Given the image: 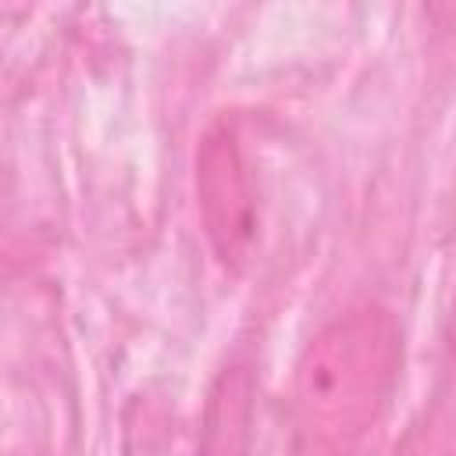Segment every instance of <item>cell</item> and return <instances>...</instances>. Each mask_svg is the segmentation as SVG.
<instances>
[{
	"label": "cell",
	"instance_id": "cell-1",
	"mask_svg": "<svg viewBox=\"0 0 456 456\" xmlns=\"http://www.w3.org/2000/svg\"><path fill=\"white\" fill-rule=\"evenodd\" d=\"M403 360L388 310L363 303L331 317L299 353L289 388L296 456H349L378 424Z\"/></svg>",
	"mask_w": 456,
	"mask_h": 456
},
{
	"label": "cell",
	"instance_id": "cell-2",
	"mask_svg": "<svg viewBox=\"0 0 456 456\" xmlns=\"http://www.w3.org/2000/svg\"><path fill=\"white\" fill-rule=\"evenodd\" d=\"M196 200L214 256L239 271L256 246V200L232 121H214L196 150Z\"/></svg>",
	"mask_w": 456,
	"mask_h": 456
},
{
	"label": "cell",
	"instance_id": "cell-3",
	"mask_svg": "<svg viewBox=\"0 0 456 456\" xmlns=\"http://www.w3.org/2000/svg\"><path fill=\"white\" fill-rule=\"evenodd\" d=\"M196 456H253V378L242 363L214 378Z\"/></svg>",
	"mask_w": 456,
	"mask_h": 456
}]
</instances>
